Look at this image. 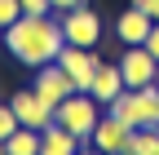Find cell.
Wrapping results in <instances>:
<instances>
[{"instance_id": "cell-11", "label": "cell", "mask_w": 159, "mask_h": 155, "mask_svg": "<svg viewBox=\"0 0 159 155\" xmlns=\"http://www.w3.org/2000/svg\"><path fill=\"white\" fill-rule=\"evenodd\" d=\"M150 27H155V18L150 13H142L137 5H128L124 13L115 18V35L124 45H146V35H150Z\"/></svg>"}, {"instance_id": "cell-21", "label": "cell", "mask_w": 159, "mask_h": 155, "mask_svg": "<svg viewBox=\"0 0 159 155\" xmlns=\"http://www.w3.org/2000/svg\"><path fill=\"white\" fill-rule=\"evenodd\" d=\"M155 155H159V129H155Z\"/></svg>"}, {"instance_id": "cell-14", "label": "cell", "mask_w": 159, "mask_h": 155, "mask_svg": "<svg viewBox=\"0 0 159 155\" xmlns=\"http://www.w3.org/2000/svg\"><path fill=\"white\" fill-rule=\"evenodd\" d=\"M155 129H159V124H155ZM155 129H133L128 155H155Z\"/></svg>"}, {"instance_id": "cell-15", "label": "cell", "mask_w": 159, "mask_h": 155, "mask_svg": "<svg viewBox=\"0 0 159 155\" xmlns=\"http://www.w3.org/2000/svg\"><path fill=\"white\" fill-rule=\"evenodd\" d=\"M18 18H22V0H0V31L13 27Z\"/></svg>"}, {"instance_id": "cell-17", "label": "cell", "mask_w": 159, "mask_h": 155, "mask_svg": "<svg viewBox=\"0 0 159 155\" xmlns=\"http://www.w3.org/2000/svg\"><path fill=\"white\" fill-rule=\"evenodd\" d=\"M22 13H53L49 0H22Z\"/></svg>"}, {"instance_id": "cell-12", "label": "cell", "mask_w": 159, "mask_h": 155, "mask_svg": "<svg viewBox=\"0 0 159 155\" xmlns=\"http://www.w3.org/2000/svg\"><path fill=\"white\" fill-rule=\"evenodd\" d=\"M75 151H80V138L71 129H62L57 120L40 133V155H75Z\"/></svg>"}, {"instance_id": "cell-20", "label": "cell", "mask_w": 159, "mask_h": 155, "mask_svg": "<svg viewBox=\"0 0 159 155\" xmlns=\"http://www.w3.org/2000/svg\"><path fill=\"white\" fill-rule=\"evenodd\" d=\"M53 5V13H66V9H75V5H84V0H49Z\"/></svg>"}, {"instance_id": "cell-13", "label": "cell", "mask_w": 159, "mask_h": 155, "mask_svg": "<svg viewBox=\"0 0 159 155\" xmlns=\"http://www.w3.org/2000/svg\"><path fill=\"white\" fill-rule=\"evenodd\" d=\"M5 155H40V129H13L5 142H0Z\"/></svg>"}, {"instance_id": "cell-5", "label": "cell", "mask_w": 159, "mask_h": 155, "mask_svg": "<svg viewBox=\"0 0 159 155\" xmlns=\"http://www.w3.org/2000/svg\"><path fill=\"white\" fill-rule=\"evenodd\" d=\"M128 138H133V124H124L115 111H106L102 120H97V129L89 133V146L97 155H124L128 151Z\"/></svg>"}, {"instance_id": "cell-19", "label": "cell", "mask_w": 159, "mask_h": 155, "mask_svg": "<svg viewBox=\"0 0 159 155\" xmlns=\"http://www.w3.org/2000/svg\"><path fill=\"white\" fill-rule=\"evenodd\" d=\"M133 5H137V9H142V13H150V18H155V22H159V0H133Z\"/></svg>"}, {"instance_id": "cell-6", "label": "cell", "mask_w": 159, "mask_h": 155, "mask_svg": "<svg viewBox=\"0 0 159 155\" xmlns=\"http://www.w3.org/2000/svg\"><path fill=\"white\" fill-rule=\"evenodd\" d=\"M31 89H35V93H40V98H44L49 106H57V102H66L71 93H75V80L62 71V62L53 58V62L35 67V80H31Z\"/></svg>"}, {"instance_id": "cell-10", "label": "cell", "mask_w": 159, "mask_h": 155, "mask_svg": "<svg viewBox=\"0 0 159 155\" xmlns=\"http://www.w3.org/2000/svg\"><path fill=\"white\" fill-rule=\"evenodd\" d=\"M89 93H93L102 106H111L119 93H124V71H119V62H97L93 80H89Z\"/></svg>"}, {"instance_id": "cell-7", "label": "cell", "mask_w": 159, "mask_h": 155, "mask_svg": "<svg viewBox=\"0 0 159 155\" xmlns=\"http://www.w3.org/2000/svg\"><path fill=\"white\" fill-rule=\"evenodd\" d=\"M9 106L18 111V124H22V129H40V133H44L53 124V106L40 98L35 89H18L13 98H9Z\"/></svg>"}, {"instance_id": "cell-8", "label": "cell", "mask_w": 159, "mask_h": 155, "mask_svg": "<svg viewBox=\"0 0 159 155\" xmlns=\"http://www.w3.org/2000/svg\"><path fill=\"white\" fill-rule=\"evenodd\" d=\"M119 71H124V89H146V84H155V58H150V49H146V45H124Z\"/></svg>"}, {"instance_id": "cell-4", "label": "cell", "mask_w": 159, "mask_h": 155, "mask_svg": "<svg viewBox=\"0 0 159 155\" xmlns=\"http://www.w3.org/2000/svg\"><path fill=\"white\" fill-rule=\"evenodd\" d=\"M57 22H62V35H66V45L97 49V40H102V18H97L89 5H75V9H66V13H57Z\"/></svg>"}, {"instance_id": "cell-18", "label": "cell", "mask_w": 159, "mask_h": 155, "mask_svg": "<svg viewBox=\"0 0 159 155\" xmlns=\"http://www.w3.org/2000/svg\"><path fill=\"white\" fill-rule=\"evenodd\" d=\"M146 49H150V58L159 62V22H155V27H150V35H146Z\"/></svg>"}, {"instance_id": "cell-16", "label": "cell", "mask_w": 159, "mask_h": 155, "mask_svg": "<svg viewBox=\"0 0 159 155\" xmlns=\"http://www.w3.org/2000/svg\"><path fill=\"white\" fill-rule=\"evenodd\" d=\"M13 129H22V124H18V111H13L9 102H0V142H5Z\"/></svg>"}, {"instance_id": "cell-22", "label": "cell", "mask_w": 159, "mask_h": 155, "mask_svg": "<svg viewBox=\"0 0 159 155\" xmlns=\"http://www.w3.org/2000/svg\"><path fill=\"white\" fill-rule=\"evenodd\" d=\"M155 84H159V62H155Z\"/></svg>"}, {"instance_id": "cell-3", "label": "cell", "mask_w": 159, "mask_h": 155, "mask_svg": "<svg viewBox=\"0 0 159 155\" xmlns=\"http://www.w3.org/2000/svg\"><path fill=\"white\" fill-rule=\"evenodd\" d=\"M106 111H115L119 120L133 124V129H155V124H159V84L124 89V93H119V98H115Z\"/></svg>"}, {"instance_id": "cell-1", "label": "cell", "mask_w": 159, "mask_h": 155, "mask_svg": "<svg viewBox=\"0 0 159 155\" xmlns=\"http://www.w3.org/2000/svg\"><path fill=\"white\" fill-rule=\"evenodd\" d=\"M0 35H5L9 58L22 62V67H31V71L44 67V62H53V58L62 53V45H66L62 22H57L53 13H22L13 27H5Z\"/></svg>"}, {"instance_id": "cell-9", "label": "cell", "mask_w": 159, "mask_h": 155, "mask_svg": "<svg viewBox=\"0 0 159 155\" xmlns=\"http://www.w3.org/2000/svg\"><path fill=\"white\" fill-rule=\"evenodd\" d=\"M57 62H62V71L75 80V89H89V80H93V71H97L102 58H97L93 49H84V45H62Z\"/></svg>"}, {"instance_id": "cell-2", "label": "cell", "mask_w": 159, "mask_h": 155, "mask_svg": "<svg viewBox=\"0 0 159 155\" xmlns=\"http://www.w3.org/2000/svg\"><path fill=\"white\" fill-rule=\"evenodd\" d=\"M53 120L62 124V129H71L80 142H89V133L97 129V120H102V102H97L89 89H75L66 102L53 106Z\"/></svg>"}]
</instances>
